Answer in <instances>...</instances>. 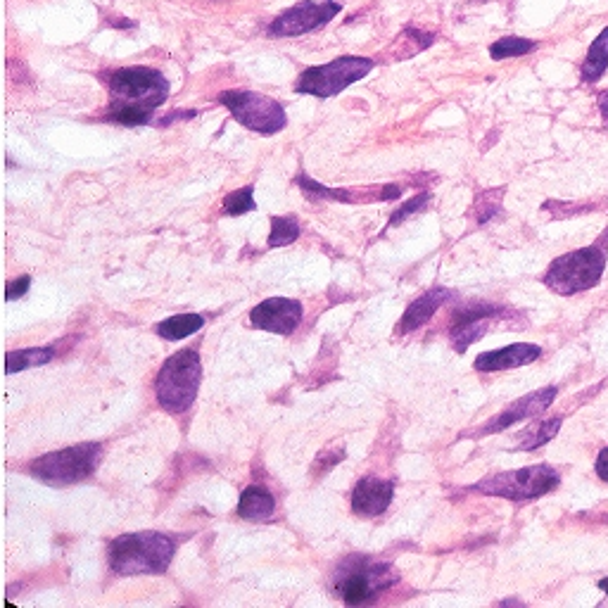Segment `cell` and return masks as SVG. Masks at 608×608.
Returning a JSON list of instances; mask_svg holds the SVG:
<instances>
[{
    "instance_id": "obj_1",
    "label": "cell",
    "mask_w": 608,
    "mask_h": 608,
    "mask_svg": "<svg viewBox=\"0 0 608 608\" xmlns=\"http://www.w3.org/2000/svg\"><path fill=\"white\" fill-rule=\"evenodd\" d=\"M110 86V119L119 124H148L152 112L169 95V81L150 67H126L107 74Z\"/></svg>"
},
{
    "instance_id": "obj_2",
    "label": "cell",
    "mask_w": 608,
    "mask_h": 608,
    "mask_svg": "<svg viewBox=\"0 0 608 608\" xmlns=\"http://www.w3.org/2000/svg\"><path fill=\"white\" fill-rule=\"evenodd\" d=\"M176 542L162 532H129L110 544V566L119 575H152L169 568Z\"/></svg>"
},
{
    "instance_id": "obj_3",
    "label": "cell",
    "mask_w": 608,
    "mask_h": 608,
    "mask_svg": "<svg viewBox=\"0 0 608 608\" xmlns=\"http://www.w3.org/2000/svg\"><path fill=\"white\" fill-rule=\"evenodd\" d=\"M202 378L200 357L195 350H181L171 354L162 366L155 383L157 402L169 414H183L195 402Z\"/></svg>"
},
{
    "instance_id": "obj_4",
    "label": "cell",
    "mask_w": 608,
    "mask_h": 608,
    "mask_svg": "<svg viewBox=\"0 0 608 608\" xmlns=\"http://www.w3.org/2000/svg\"><path fill=\"white\" fill-rule=\"evenodd\" d=\"M100 454H103V447L98 442H81V445L60 449V452L38 456L29 464V473L41 483L53 487L74 485L95 473L100 464Z\"/></svg>"
},
{
    "instance_id": "obj_5",
    "label": "cell",
    "mask_w": 608,
    "mask_h": 608,
    "mask_svg": "<svg viewBox=\"0 0 608 608\" xmlns=\"http://www.w3.org/2000/svg\"><path fill=\"white\" fill-rule=\"evenodd\" d=\"M604 266L606 255L601 247H582V250H575L570 255L556 259L549 266L544 283L559 295H575L587 288H594L599 283L601 274H604Z\"/></svg>"
},
{
    "instance_id": "obj_6",
    "label": "cell",
    "mask_w": 608,
    "mask_h": 608,
    "mask_svg": "<svg viewBox=\"0 0 608 608\" xmlns=\"http://www.w3.org/2000/svg\"><path fill=\"white\" fill-rule=\"evenodd\" d=\"M397 582V573H392L385 563H373L369 559H350L342 563L335 578V594L347 606L371 604L378 592Z\"/></svg>"
},
{
    "instance_id": "obj_7",
    "label": "cell",
    "mask_w": 608,
    "mask_h": 608,
    "mask_svg": "<svg viewBox=\"0 0 608 608\" xmlns=\"http://www.w3.org/2000/svg\"><path fill=\"white\" fill-rule=\"evenodd\" d=\"M371 69L373 60H369V57H338V60L328 62L323 67L304 69L300 81L295 84V91L304 95H316V98H331V95H338L347 86H352L354 81L364 79Z\"/></svg>"
},
{
    "instance_id": "obj_8",
    "label": "cell",
    "mask_w": 608,
    "mask_h": 608,
    "mask_svg": "<svg viewBox=\"0 0 608 608\" xmlns=\"http://www.w3.org/2000/svg\"><path fill=\"white\" fill-rule=\"evenodd\" d=\"M559 485V473L547 464H537L521 468V471H509L492 475L483 483L473 485L475 492L492 494V497L506 499H535L554 490Z\"/></svg>"
},
{
    "instance_id": "obj_9",
    "label": "cell",
    "mask_w": 608,
    "mask_h": 608,
    "mask_svg": "<svg viewBox=\"0 0 608 608\" xmlns=\"http://www.w3.org/2000/svg\"><path fill=\"white\" fill-rule=\"evenodd\" d=\"M219 100L221 105L228 107V112H231L240 124L247 126L250 131L264 133V136L281 131L285 122H288L283 107L278 105L276 100L266 98V95L247 91H224L219 95Z\"/></svg>"
},
{
    "instance_id": "obj_10",
    "label": "cell",
    "mask_w": 608,
    "mask_h": 608,
    "mask_svg": "<svg viewBox=\"0 0 608 608\" xmlns=\"http://www.w3.org/2000/svg\"><path fill=\"white\" fill-rule=\"evenodd\" d=\"M338 12H340V5L333 3V0H323V3L304 0V3L285 10L281 17L274 19V24H271V34H276V36L307 34V31H314V29L323 27L326 22H331Z\"/></svg>"
},
{
    "instance_id": "obj_11",
    "label": "cell",
    "mask_w": 608,
    "mask_h": 608,
    "mask_svg": "<svg viewBox=\"0 0 608 608\" xmlns=\"http://www.w3.org/2000/svg\"><path fill=\"white\" fill-rule=\"evenodd\" d=\"M302 321V304L285 297H271L257 304L250 312V323L259 331H269L278 335H290Z\"/></svg>"
},
{
    "instance_id": "obj_12",
    "label": "cell",
    "mask_w": 608,
    "mask_h": 608,
    "mask_svg": "<svg viewBox=\"0 0 608 608\" xmlns=\"http://www.w3.org/2000/svg\"><path fill=\"white\" fill-rule=\"evenodd\" d=\"M497 314H499L497 304H487V302L466 304V307H461L459 312L454 314V328H452V340L456 350L466 352L468 345H473L475 340L483 338L487 326H490L487 321Z\"/></svg>"
},
{
    "instance_id": "obj_13",
    "label": "cell",
    "mask_w": 608,
    "mask_h": 608,
    "mask_svg": "<svg viewBox=\"0 0 608 608\" xmlns=\"http://www.w3.org/2000/svg\"><path fill=\"white\" fill-rule=\"evenodd\" d=\"M556 397V388H542L537 392H532V395H525L518 399V402H513L509 409H504L502 414L494 416L487 426L480 430V433H499V430L513 426V423L523 421V418H532L537 414H542L544 409L549 407L551 402H554Z\"/></svg>"
},
{
    "instance_id": "obj_14",
    "label": "cell",
    "mask_w": 608,
    "mask_h": 608,
    "mask_svg": "<svg viewBox=\"0 0 608 608\" xmlns=\"http://www.w3.org/2000/svg\"><path fill=\"white\" fill-rule=\"evenodd\" d=\"M392 494H395V487H392L390 480L369 475V478L359 480L357 487H354L352 509L359 516H380L390 506Z\"/></svg>"
},
{
    "instance_id": "obj_15",
    "label": "cell",
    "mask_w": 608,
    "mask_h": 608,
    "mask_svg": "<svg viewBox=\"0 0 608 608\" xmlns=\"http://www.w3.org/2000/svg\"><path fill=\"white\" fill-rule=\"evenodd\" d=\"M542 350L537 345H509L504 350L497 352H485L475 359V369L478 371H504V369H516V366L532 364L540 357Z\"/></svg>"
},
{
    "instance_id": "obj_16",
    "label": "cell",
    "mask_w": 608,
    "mask_h": 608,
    "mask_svg": "<svg viewBox=\"0 0 608 608\" xmlns=\"http://www.w3.org/2000/svg\"><path fill=\"white\" fill-rule=\"evenodd\" d=\"M449 297H452V293H449V290H445V288L428 290L426 295H421L416 302L409 304L407 314H404L402 321H399L397 331L399 333H411V331H416V328H421L423 323H428L430 319H433V314L449 300Z\"/></svg>"
},
{
    "instance_id": "obj_17",
    "label": "cell",
    "mask_w": 608,
    "mask_h": 608,
    "mask_svg": "<svg viewBox=\"0 0 608 608\" xmlns=\"http://www.w3.org/2000/svg\"><path fill=\"white\" fill-rule=\"evenodd\" d=\"M274 509H276L274 494L264 490V487L252 485L240 494L238 513L240 518H245V521H266V518L274 513Z\"/></svg>"
},
{
    "instance_id": "obj_18",
    "label": "cell",
    "mask_w": 608,
    "mask_h": 608,
    "mask_svg": "<svg viewBox=\"0 0 608 608\" xmlns=\"http://www.w3.org/2000/svg\"><path fill=\"white\" fill-rule=\"evenodd\" d=\"M606 67H608V27L601 31L597 41L589 46L587 60L585 65H582V81L594 84V81H599L601 74L606 72Z\"/></svg>"
},
{
    "instance_id": "obj_19",
    "label": "cell",
    "mask_w": 608,
    "mask_h": 608,
    "mask_svg": "<svg viewBox=\"0 0 608 608\" xmlns=\"http://www.w3.org/2000/svg\"><path fill=\"white\" fill-rule=\"evenodd\" d=\"M202 323H205V319H202L200 314L171 316V319H164L160 326H157V335L164 340H183L188 338V335L198 333Z\"/></svg>"
},
{
    "instance_id": "obj_20",
    "label": "cell",
    "mask_w": 608,
    "mask_h": 608,
    "mask_svg": "<svg viewBox=\"0 0 608 608\" xmlns=\"http://www.w3.org/2000/svg\"><path fill=\"white\" fill-rule=\"evenodd\" d=\"M559 428H561V416L547 418V421H542V423H537V426L523 430V433L518 435L516 449H537V447L547 445L551 437L559 433Z\"/></svg>"
},
{
    "instance_id": "obj_21",
    "label": "cell",
    "mask_w": 608,
    "mask_h": 608,
    "mask_svg": "<svg viewBox=\"0 0 608 608\" xmlns=\"http://www.w3.org/2000/svg\"><path fill=\"white\" fill-rule=\"evenodd\" d=\"M53 357H55V347H31V350L10 352L5 369H8V373L24 371V369H31V366L48 364V361H53Z\"/></svg>"
},
{
    "instance_id": "obj_22",
    "label": "cell",
    "mask_w": 608,
    "mask_h": 608,
    "mask_svg": "<svg viewBox=\"0 0 608 608\" xmlns=\"http://www.w3.org/2000/svg\"><path fill=\"white\" fill-rule=\"evenodd\" d=\"M535 48V43L528 41V38H518V36H506L499 38L497 43L490 46V55L494 60H506V57H518L530 53Z\"/></svg>"
},
{
    "instance_id": "obj_23",
    "label": "cell",
    "mask_w": 608,
    "mask_h": 608,
    "mask_svg": "<svg viewBox=\"0 0 608 608\" xmlns=\"http://www.w3.org/2000/svg\"><path fill=\"white\" fill-rule=\"evenodd\" d=\"M300 236V226L295 219L290 217H274L271 219V236H269V247H283L290 245L293 240Z\"/></svg>"
},
{
    "instance_id": "obj_24",
    "label": "cell",
    "mask_w": 608,
    "mask_h": 608,
    "mask_svg": "<svg viewBox=\"0 0 608 608\" xmlns=\"http://www.w3.org/2000/svg\"><path fill=\"white\" fill-rule=\"evenodd\" d=\"M255 207L257 205H255V198H252V186L240 188L224 200V212L231 214V217H240V214L252 212Z\"/></svg>"
},
{
    "instance_id": "obj_25",
    "label": "cell",
    "mask_w": 608,
    "mask_h": 608,
    "mask_svg": "<svg viewBox=\"0 0 608 608\" xmlns=\"http://www.w3.org/2000/svg\"><path fill=\"white\" fill-rule=\"evenodd\" d=\"M426 202H428V193H423V195H416V198H414V200H411V202H407V205H404L402 209H399V212L395 214V217H392V219H390V224H392V226H395V224H397V221H404V219H407V217H409V214H416V212H421V209H423V207H426Z\"/></svg>"
},
{
    "instance_id": "obj_26",
    "label": "cell",
    "mask_w": 608,
    "mask_h": 608,
    "mask_svg": "<svg viewBox=\"0 0 608 608\" xmlns=\"http://www.w3.org/2000/svg\"><path fill=\"white\" fill-rule=\"evenodd\" d=\"M29 283H31V278H29V276L17 278V281H12V283L8 285V293H5V297H8V300H17V297H22L24 293H27V290H29Z\"/></svg>"
},
{
    "instance_id": "obj_27",
    "label": "cell",
    "mask_w": 608,
    "mask_h": 608,
    "mask_svg": "<svg viewBox=\"0 0 608 608\" xmlns=\"http://www.w3.org/2000/svg\"><path fill=\"white\" fill-rule=\"evenodd\" d=\"M597 473H599L604 480H608V449H604V452L599 454V459H597Z\"/></svg>"
},
{
    "instance_id": "obj_28",
    "label": "cell",
    "mask_w": 608,
    "mask_h": 608,
    "mask_svg": "<svg viewBox=\"0 0 608 608\" xmlns=\"http://www.w3.org/2000/svg\"><path fill=\"white\" fill-rule=\"evenodd\" d=\"M599 110H601V114H604V119H606V124H608V91H604L599 95Z\"/></svg>"
},
{
    "instance_id": "obj_29",
    "label": "cell",
    "mask_w": 608,
    "mask_h": 608,
    "mask_svg": "<svg viewBox=\"0 0 608 608\" xmlns=\"http://www.w3.org/2000/svg\"><path fill=\"white\" fill-rule=\"evenodd\" d=\"M599 589H604V592H606V594H608V578H606V580H601V582H599Z\"/></svg>"
}]
</instances>
